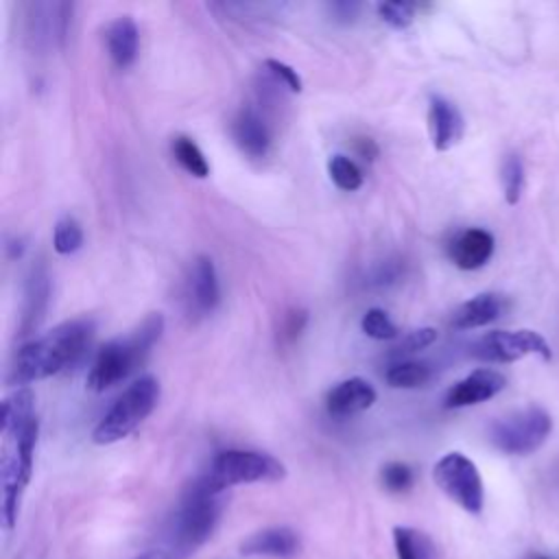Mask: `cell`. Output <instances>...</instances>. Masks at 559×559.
Listing matches in <instances>:
<instances>
[{"instance_id": "cell-9", "label": "cell", "mask_w": 559, "mask_h": 559, "mask_svg": "<svg viewBox=\"0 0 559 559\" xmlns=\"http://www.w3.org/2000/svg\"><path fill=\"white\" fill-rule=\"evenodd\" d=\"M531 354L542 360L552 358L550 345L535 330H493L472 345V356L483 362H513Z\"/></svg>"}, {"instance_id": "cell-30", "label": "cell", "mask_w": 559, "mask_h": 559, "mask_svg": "<svg viewBox=\"0 0 559 559\" xmlns=\"http://www.w3.org/2000/svg\"><path fill=\"white\" fill-rule=\"evenodd\" d=\"M264 70L271 74L273 81L282 83L288 92L299 94V92L304 90L301 76H299L297 70L290 68L288 63H284V61H280V59H266V61H264Z\"/></svg>"}, {"instance_id": "cell-2", "label": "cell", "mask_w": 559, "mask_h": 559, "mask_svg": "<svg viewBox=\"0 0 559 559\" xmlns=\"http://www.w3.org/2000/svg\"><path fill=\"white\" fill-rule=\"evenodd\" d=\"M94 330L96 323L92 319L79 317L59 323L39 338L28 341L17 349L7 382L20 389L76 365L85 356Z\"/></svg>"}, {"instance_id": "cell-33", "label": "cell", "mask_w": 559, "mask_h": 559, "mask_svg": "<svg viewBox=\"0 0 559 559\" xmlns=\"http://www.w3.org/2000/svg\"><path fill=\"white\" fill-rule=\"evenodd\" d=\"M360 9H362L360 2H354V0H336V2H330V4H328V11H330L332 20L338 22V24H352V22H356Z\"/></svg>"}, {"instance_id": "cell-29", "label": "cell", "mask_w": 559, "mask_h": 559, "mask_svg": "<svg viewBox=\"0 0 559 559\" xmlns=\"http://www.w3.org/2000/svg\"><path fill=\"white\" fill-rule=\"evenodd\" d=\"M378 15L382 22H386L389 26L402 31L406 26H411L415 13H413V7L406 4V2H380L378 7Z\"/></svg>"}, {"instance_id": "cell-15", "label": "cell", "mask_w": 559, "mask_h": 559, "mask_svg": "<svg viewBox=\"0 0 559 559\" xmlns=\"http://www.w3.org/2000/svg\"><path fill=\"white\" fill-rule=\"evenodd\" d=\"M378 393L373 389V384L365 378H347L343 382H338L334 389H330L328 397H325V408L332 417L336 419H345L352 415H358L367 408L373 406Z\"/></svg>"}, {"instance_id": "cell-12", "label": "cell", "mask_w": 559, "mask_h": 559, "mask_svg": "<svg viewBox=\"0 0 559 559\" xmlns=\"http://www.w3.org/2000/svg\"><path fill=\"white\" fill-rule=\"evenodd\" d=\"M496 249V240L491 231L483 227H467L454 234V238L448 242V255L454 262V266L463 271H476L485 266Z\"/></svg>"}, {"instance_id": "cell-7", "label": "cell", "mask_w": 559, "mask_h": 559, "mask_svg": "<svg viewBox=\"0 0 559 559\" xmlns=\"http://www.w3.org/2000/svg\"><path fill=\"white\" fill-rule=\"evenodd\" d=\"M552 419L539 406L509 413L489 426V441L496 450L511 456H526L539 450L550 437Z\"/></svg>"}, {"instance_id": "cell-4", "label": "cell", "mask_w": 559, "mask_h": 559, "mask_svg": "<svg viewBox=\"0 0 559 559\" xmlns=\"http://www.w3.org/2000/svg\"><path fill=\"white\" fill-rule=\"evenodd\" d=\"M162 332L164 317L159 312H151L131 334L105 343L90 367L87 389L94 393H103L114 384L127 380L146 360Z\"/></svg>"}, {"instance_id": "cell-16", "label": "cell", "mask_w": 559, "mask_h": 559, "mask_svg": "<svg viewBox=\"0 0 559 559\" xmlns=\"http://www.w3.org/2000/svg\"><path fill=\"white\" fill-rule=\"evenodd\" d=\"M509 308V299L500 293H478L472 299L463 301L450 317L454 330H474L493 323Z\"/></svg>"}, {"instance_id": "cell-31", "label": "cell", "mask_w": 559, "mask_h": 559, "mask_svg": "<svg viewBox=\"0 0 559 559\" xmlns=\"http://www.w3.org/2000/svg\"><path fill=\"white\" fill-rule=\"evenodd\" d=\"M402 271H404V264L400 260H382L367 273V284L376 288L391 286L402 277Z\"/></svg>"}, {"instance_id": "cell-32", "label": "cell", "mask_w": 559, "mask_h": 559, "mask_svg": "<svg viewBox=\"0 0 559 559\" xmlns=\"http://www.w3.org/2000/svg\"><path fill=\"white\" fill-rule=\"evenodd\" d=\"M306 323H308V312L306 310H301V308L288 310L284 314V321H282V332H280L282 338L284 341H295L301 334V330L306 328Z\"/></svg>"}, {"instance_id": "cell-1", "label": "cell", "mask_w": 559, "mask_h": 559, "mask_svg": "<svg viewBox=\"0 0 559 559\" xmlns=\"http://www.w3.org/2000/svg\"><path fill=\"white\" fill-rule=\"evenodd\" d=\"M2 437L7 441L0 463L2 487V524L11 531L20 515L22 493L33 476L35 445L39 435V419L35 415V395L28 386H20L2 402L0 415Z\"/></svg>"}, {"instance_id": "cell-8", "label": "cell", "mask_w": 559, "mask_h": 559, "mask_svg": "<svg viewBox=\"0 0 559 559\" xmlns=\"http://www.w3.org/2000/svg\"><path fill=\"white\" fill-rule=\"evenodd\" d=\"M432 478L454 504L469 515H480L485 507V487L472 459H467L463 452H448L435 463Z\"/></svg>"}, {"instance_id": "cell-17", "label": "cell", "mask_w": 559, "mask_h": 559, "mask_svg": "<svg viewBox=\"0 0 559 559\" xmlns=\"http://www.w3.org/2000/svg\"><path fill=\"white\" fill-rule=\"evenodd\" d=\"M301 548L299 535L288 526H269L249 535L240 544V552L247 557H271L288 559L295 557Z\"/></svg>"}, {"instance_id": "cell-22", "label": "cell", "mask_w": 559, "mask_h": 559, "mask_svg": "<svg viewBox=\"0 0 559 559\" xmlns=\"http://www.w3.org/2000/svg\"><path fill=\"white\" fill-rule=\"evenodd\" d=\"M173 155L188 175L197 179H205L210 175V164L192 138L188 135L173 138Z\"/></svg>"}, {"instance_id": "cell-27", "label": "cell", "mask_w": 559, "mask_h": 559, "mask_svg": "<svg viewBox=\"0 0 559 559\" xmlns=\"http://www.w3.org/2000/svg\"><path fill=\"white\" fill-rule=\"evenodd\" d=\"M380 478H382V485L386 491L391 493H404L413 487V480H415V474H413V467L406 465V463H400V461H393V463H386L380 472Z\"/></svg>"}, {"instance_id": "cell-5", "label": "cell", "mask_w": 559, "mask_h": 559, "mask_svg": "<svg viewBox=\"0 0 559 559\" xmlns=\"http://www.w3.org/2000/svg\"><path fill=\"white\" fill-rule=\"evenodd\" d=\"M157 402H159L157 378L140 376L122 391V395L96 424V428L92 430V441L98 445H109L129 437L155 411Z\"/></svg>"}, {"instance_id": "cell-35", "label": "cell", "mask_w": 559, "mask_h": 559, "mask_svg": "<svg viewBox=\"0 0 559 559\" xmlns=\"http://www.w3.org/2000/svg\"><path fill=\"white\" fill-rule=\"evenodd\" d=\"M135 559H173V555H170L166 548L159 546V548H151V550L138 555Z\"/></svg>"}, {"instance_id": "cell-23", "label": "cell", "mask_w": 559, "mask_h": 559, "mask_svg": "<svg viewBox=\"0 0 559 559\" xmlns=\"http://www.w3.org/2000/svg\"><path fill=\"white\" fill-rule=\"evenodd\" d=\"M524 181H526V173H524V162L520 155L515 153H509L504 159H502V166H500V183H502V194H504V201L509 205H515L522 197V190H524Z\"/></svg>"}, {"instance_id": "cell-14", "label": "cell", "mask_w": 559, "mask_h": 559, "mask_svg": "<svg viewBox=\"0 0 559 559\" xmlns=\"http://www.w3.org/2000/svg\"><path fill=\"white\" fill-rule=\"evenodd\" d=\"M428 129L432 146L437 151H448L463 138L465 122L459 107L445 96L432 94L428 100Z\"/></svg>"}, {"instance_id": "cell-21", "label": "cell", "mask_w": 559, "mask_h": 559, "mask_svg": "<svg viewBox=\"0 0 559 559\" xmlns=\"http://www.w3.org/2000/svg\"><path fill=\"white\" fill-rule=\"evenodd\" d=\"M430 378L432 369L426 362L417 360H397L384 373L386 384L393 389H417L424 386Z\"/></svg>"}, {"instance_id": "cell-34", "label": "cell", "mask_w": 559, "mask_h": 559, "mask_svg": "<svg viewBox=\"0 0 559 559\" xmlns=\"http://www.w3.org/2000/svg\"><path fill=\"white\" fill-rule=\"evenodd\" d=\"M354 148H356V153H358L362 159H367V162H373V159L378 157V153H380L376 140H371V138H356V140H354Z\"/></svg>"}, {"instance_id": "cell-6", "label": "cell", "mask_w": 559, "mask_h": 559, "mask_svg": "<svg viewBox=\"0 0 559 559\" xmlns=\"http://www.w3.org/2000/svg\"><path fill=\"white\" fill-rule=\"evenodd\" d=\"M286 476L280 459L258 450H223L214 456L205 478L216 491L251 483H277Z\"/></svg>"}, {"instance_id": "cell-18", "label": "cell", "mask_w": 559, "mask_h": 559, "mask_svg": "<svg viewBox=\"0 0 559 559\" xmlns=\"http://www.w3.org/2000/svg\"><path fill=\"white\" fill-rule=\"evenodd\" d=\"M50 297V275L44 262L33 264L26 288H24V308H22V321H20V334L26 336L33 330L39 328L46 306Z\"/></svg>"}, {"instance_id": "cell-10", "label": "cell", "mask_w": 559, "mask_h": 559, "mask_svg": "<svg viewBox=\"0 0 559 559\" xmlns=\"http://www.w3.org/2000/svg\"><path fill=\"white\" fill-rule=\"evenodd\" d=\"M504 386H507L504 373H500L498 369L480 367V369H474L469 376H465L463 380H459L456 384L450 386V391L443 397V406L445 408L474 406V404H480V402H487V400L496 397Z\"/></svg>"}, {"instance_id": "cell-19", "label": "cell", "mask_w": 559, "mask_h": 559, "mask_svg": "<svg viewBox=\"0 0 559 559\" xmlns=\"http://www.w3.org/2000/svg\"><path fill=\"white\" fill-rule=\"evenodd\" d=\"M107 39V52L109 59L114 61L116 68H129L135 57H138V44H140V33L138 24L131 15H120L116 17L105 33Z\"/></svg>"}, {"instance_id": "cell-28", "label": "cell", "mask_w": 559, "mask_h": 559, "mask_svg": "<svg viewBox=\"0 0 559 559\" xmlns=\"http://www.w3.org/2000/svg\"><path fill=\"white\" fill-rule=\"evenodd\" d=\"M437 341V330L435 328H417L411 330L408 334H404L397 345L391 347V356L393 358H402L408 354H415L419 349H426L428 345H432Z\"/></svg>"}, {"instance_id": "cell-24", "label": "cell", "mask_w": 559, "mask_h": 559, "mask_svg": "<svg viewBox=\"0 0 559 559\" xmlns=\"http://www.w3.org/2000/svg\"><path fill=\"white\" fill-rule=\"evenodd\" d=\"M328 173H330V179L334 181V186L338 190H345V192H354L362 186V170L356 166L354 159H349L347 155H332L330 162H328Z\"/></svg>"}, {"instance_id": "cell-25", "label": "cell", "mask_w": 559, "mask_h": 559, "mask_svg": "<svg viewBox=\"0 0 559 559\" xmlns=\"http://www.w3.org/2000/svg\"><path fill=\"white\" fill-rule=\"evenodd\" d=\"M83 245V227L76 218L72 216H61L55 223V231H52V247L59 255H70L74 251H79Z\"/></svg>"}, {"instance_id": "cell-3", "label": "cell", "mask_w": 559, "mask_h": 559, "mask_svg": "<svg viewBox=\"0 0 559 559\" xmlns=\"http://www.w3.org/2000/svg\"><path fill=\"white\" fill-rule=\"evenodd\" d=\"M221 496L223 493L210 485L205 474L186 489L162 546L173 555V559L190 557L212 537L223 511Z\"/></svg>"}, {"instance_id": "cell-13", "label": "cell", "mask_w": 559, "mask_h": 559, "mask_svg": "<svg viewBox=\"0 0 559 559\" xmlns=\"http://www.w3.org/2000/svg\"><path fill=\"white\" fill-rule=\"evenodd\" d=\"M186 297L190 304V310L197 314H210L218 301H221V284L218 273L214 266V260L210 255H197L186 286Z\"/></svg>"}, {"instance_id": "cell-36", "label": "cell", "mask_w": 559, "mask_h": 559, "mask_svg": "<svg viewBox=\"0 0 559 559\" xmlns=\"http://www.w3.org/2000/svg\"><path fill=\"white\" fill-rule=\"evenodd\" d=\"M7 251H9V258H20L22 251H24V240L22 238H13L9 245H7Z\"/></svg>"}, {"instance_id": "cell-37", "label": "cell", "mask_w": 559, "mask_h": 559, "mask_svg": "<svg viewBox=\"0 0 559 559\" xmlns=\"http://www.w3.org/2000/svg\"><path fill=\"white\" fill-rule=\"evenodd\" d=\"M528 559H552V557H546V555H531Z\"/></svg>"}, {"instance_id": "cell-11", "label": "cell", "mask_w": 559, "mask_h": 559, "mask_svg": "<svg viewBox=\"0 0 559 559\" xmlns=\"http://www.w3.org/2000/svg\"><path fill=\"white\" fill-rule=\"evenodd\" d=\"M231 138L238 148L251 159H262L271 151V127L253 105H245L231 120Z\"/></svg>"}, {"instance_id": "cell-26", "label": "cell", "mask_w": 559, "mask_h": 559, "mask_svg": "<svg viewBox=\"0 0 559 559\" xmlns=\"http://www.w3.org/2000/svg\"><path fill=\"white\" fill-rule=\"evenodd\" d=\"M360 330L376 341H391L397 338L400 330L391 321V317L382 308H369L360 319Z\"/></svg>"}, {"instance_id": "cell-20", "label": "cell", "mask_w": 559, "mask_h": 559, "mask_svg": "<svg viewBox=\"0 0 559 559\" xmlns=\"http://www.w3.org/2000/svg\"><path fill=\"white\" fill-rule=\"evenodd\" d=\"M393 548L397 559H437L435 542L413 526L393 528Z\"/></svg>"}]
</instances>
